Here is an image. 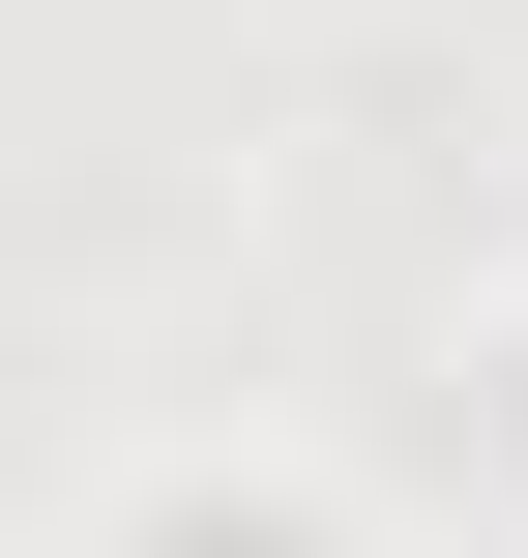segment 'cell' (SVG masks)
Masks as SVG:
<instances>
[{"label": "cell", "mask_w": 528, "mask_h": 558, "mask_svg": "<svg viewBox=\"0 0 528 558\" xmlns=\"http://www.w3.org/2000/svg\"><path fill=\"white\" fill-rule=\"evenodd\" d=\"M147 558H294V530H235V500H176V530H147Z\"/></svg>", "instance_id": "obj_1"}]
</instances>
